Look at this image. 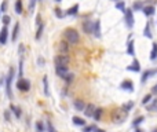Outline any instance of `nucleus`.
Instances as JSON below:
<instances>
[{"label":"nucleus","instance_id":"f257e3e1","mask_svg":"<svg viewBox=\"0 0 157 132\" xmlns=\"http://www.w3.org/2000/svg\"><path fill=\"white\" fill-rule=\"evenodd\" d=\"M14 77H15V69L14 68H10L8 69V74L6 76V95L8 96V99H13V80Z\"/></svg>","mask_w":157,"mask_h":132},{"label":"nucleus","instance_id":"f03ea898","mask_svg":"<svg viewBox=\"0 0 157 132\" xmlns=\"http://www.w3.org/2000/svg\"><path fill=\"white\" fill-rule=\"evenodd\" d=\"M63 36H65L66 41L69 44H77L79 40H80V35H79V32L76 30L75 28H68V29H65Z\"/></svg>","mask_w":157,"mask_h":132},{"label":"nucleus","instance_id":"7ed1b4c3","mask_svg":"<svg viewBox=\"0 0 157 132\" xmlns=\"http://www.w3.org/2000/svg\"><path fill=\"white\" fill-rule=\"evenodd\" d=\"M127 116H128V113H127L123 107H120V109H116L113 112L112 120H113V123H116V124H121V123H124L127 120Z\"/></svg>","mask_w":157,"mask_h":132},{"label":"nucleus","instance_id":"20e7f679","mask_svg":"<svg viewBox=\"0 0 157 132\" xmlns=\"http://www.w3.org/2000/svg\"><path fill=\"white\" fill-rule=\"evenodd\" d=\"M70 62L68 54H59L54 58V63H55V68H62V66H68Z\"/></svg>","mask_w":157,"mask_h":132},{"label":"nucleus","instance_id":"39448f33","mask_svg":"<svg viewBox=\"0 0 157 132\" xmlns=\"http://www.w3.org/2000/svg\"><path fill=\"white\" fill-rule=\"evenodd\" d=\"M17 88H18L19 91H22V92H26V91L31 89V83H29V80H26V79H18Z\"/></svg>","mask_w":157,"mask_h":132},{"label":"nucleus","instance_id":"423d86ee","mask_svg":"<svg viewBox=\"0 0 157 132\" xmlns=\"http://www.w3.org/2000/svg\"><path fill=\"white\" fill-rule=\"evenodd\" d=\"M124 18H126V25L131 29L134 26V14H132V10H126L124 11Z\"/></svg>","mask_w":157,"mask_h":132},{"label":"nucleus","instance_id":"0eeeda50","mask_svg":"<svg viewBox=\"0 0 157 132\" xmlns=\"http://www.w3.org/2000/svg\"><path fill=\"white\" fill-rule=\"evenodd\" d=\"M7 40H8V29H7V26H3L0 29V44L1 45L6 44Z\"/></svg>","mask_w":157,"mask_h":132},{"label":"nucleus","instance_id":"6e6552de","mask_svg":"<svg viewBox=\"0 0 157 132\" xmlns=\"http://www.w3.org/2000/svg\"><path fill=\"white\" fill-rule=\"evenodd\" d=\"M97 109H98V107L95 106V105H92V103H88L87 106H86V110H84V114H86L87 117H94L95 112H97Z\"/></svg>","mask_w":157,"mask_h":132},{"label":"nucleus","instance_id":"1a4fd4ad","mask_svg":"<svg viewBox=\"0 0 157 132\" xmlns=\"http://www.w3.org/2000/svg\"><path fill=\"white\" fill-rule=\"evenodd\" d=\"M120 88L124 89V91H128V92H132L134 91V84H132L131 80H124L120 84Z\"/></svg>","mask_w":157,"mask_h":132},{"label":"nucleus","instance_id":"9d476101","mask_svg":"<svg viewBox=\"0 0 157 132\" xmlns=\"http://www.w3.org/2000/svg\"><path fill=\"white\" fill-rule=\"evenodd\" d=\"M83 30L86 32V33H92L94 30V21H86V22H83Z\"/></svg>","mask_w":157,"mask_h":132},{"label":"nucleus","instance_id":"9b49d317","mask_svg":"<svg viewBox=\"0 0 157 132\" xmlns=\"http://www.w3.org/2000/svg\"><path fill=\"white\" fill-rule=\"evenodd\" d=\"M127 70H130V72H141V65H139V61L138 59H134L132 63L130 66H127Z\"/></svg>","mask_w":157,"mask_h":132},{"label":"nucleus","instance_id":"f8f14e48","mask_svg":"<svg viewBox=\"0 0 157 132\" xmlns=\"http://www.w3.org/2000/svg\"><path fill=\"white\" fill-rule=\"evenodd\" d=\"M58 50H59V54H68L69 52V43L68 41L58 43Z\"/></svg>","mask_w":157,"mask_h":132},{"label":"nucleus","instance_id":"ddd939ff","mask_svg":"<svg viewBox=\"0 0 157 132\" xmlns=\"http://www.w3.org/2000/svg\"><path fill=\"white\" fill-rule=\"evenodd\" d=\"M73 106H75L76 110H79V112H84L87 105H86L82 99H75V101H73Z\"/></svg>","mask_w":157,"mask_h":132},{"label":"nucleus","instance_id":"4468645a","mask_svg":"<svg viewBox=\"0 0 157 132\" xmlns=\"http://www.w3.org/2000/svg\"><path fill=\"white\" fill-rule=\"evenodd\" d=\"M157 74V69H150V70H146V72H143V74H142V79H141V81L145 83L147 79H150L152 76Z\"/></svg>","mask_w":157,"mask_h":132},{"label":"nucleus","instance_id":"2eb2a0df","mask_svg":"<svg viewBox=\"0 0 157 132\" xmlns=\"http://www.w3.org/2000/svg\"><path fill=\"white\" fill-rule=\"evenodd\" d=\"M92 35L98 39L101 37V21L99 19L94 21V30H92Z\"/></svg>","mask_w":157,"mask_h":132},{"label":"nucleus","instance_id":"dca6fc26","mask_svg":"<svg viewBox=\"0 0 157 132\" xmlns=\"http://www.w3.org/2000/svg\"><path fill=\"white\" fill-rule=\"evenodd\" d=\"M19 30H21V26H19V22H17V24L14 25V29H13L11 41H17V39H18V35H19Z\"/></svg>","mask_w":157,"mask_h":132},{"label":"nucleus","instance_id":"f3484780","mask_svg":"<svg viewBox=\"0 0 157 132\" xmlns=\"http://www.w3.org/2000/svg\"><path fill=\"white\" fill-rule=\"evenodd\" d=\"M55 72L59 77H63L69 73V69H68V66H62V68H55Z\"/></svg>","mask_w":157,"mask_h":132},{"label":"nucleus","instance_id":"a211bd4d","mask_svg":"<svg viewBox=\"0 0 157 132\" xmlns=\"http://www.w3.org/2000/svg\"><path fill=\"white\" fill-rule=\"evenodd\" d=\"M43 91H44V95H50V87H48V79L47 76H43Z\"/></svg>","mask_w":157,"mask_h":132},{"label":"nucleus","instance_id":"6ab92c4d","mask_svg":"<svg viewBox=\"0 0 157 132\" xmlns=\"http://www.w3.org/2000/svg\"><path fill=\"white\" fill-rule=\"evenodd\" d=\"M72 121H73V124H75V125L86 127V120L82 118V117H77V116H75V117L72 118Z\"/></svg>","mask_w":157,"mask_h":132},{"label":"nucleus","instance_id":"aec40b11","mask_svg":"<svg viewBox=\"0 0 157 132\" xmlns=\"http://www.w3.org/2000/svg\"><path fill=\"white\" fill-rule=\"evenodd\" d=\"M10 110H11V113L17 117V118H19L21 116H22V112H21V109H19L18 106H15V105H11L10 106Z\"/></svg>","mask_w":157,"mask_h":132},{"label":"nucleus","instance_id":"412c9836","mask_svg":"<svg viewBox=\"0 0 157 132\" xmlns=\"http://www.w3.org/2000/svg\"><path fill=\"white\" fill-rule=\"evenodd\" d=\"M143 14L146 15V17H150V15H153L154 14V11H156V8L153 6H146V7H143Z\"/></svg>","mask_w":157,"mask_h":132},{"label":"nucleus","instance_id":"4be33fe9","mask_svg":"<svg viewBox=\"0 0 157 132\" xmlns=\"http://www.w3.org/2000/svg\"><path fill=\"white\" fill-rule=\"evenodd\" d=\"M77 13H79V4H75L66 10V15H77Z\"/></svg>","mask_w":157,"mask_h":132},{"label":"nucleus","instance_id":"5701e85b","mask_svg":"<svg viewBox=\"0 0 157 132\" xmlns=\"http://www.w3.org/2000/svg\"><path fill=\"white\" fill-rule=\"evenodd\" d=\"M14 10L17 14H22L24 11V6H22V0H17L15 1V6H14Z\"/></svg>","mask_w":157,"mask_h":132},{"label":"nucleus","instance_id":"b1692460","mask_svg":"<svg viewBox=\"0 0 157 132\" xmlns=\"http://www.w3.org/2000/svg\"><path fill=\"white\" fill-rule=\"evenodd\" d=\"M127 54L131 55V57L135 55V51H134V41H132V40H130L128 44H127Z\"/></svg>","mask_w":157,"mask_h":132},{"label":"nucleus","instance_id":"393cba45","mask_svg":"<svg viewBox=\"0 0 157 132\" xmlns=\"http://www.w3.org/2000/svg\"><path fill=\"white\" fill-rule=\"evenodd\" d=\"M157 58V43H153V47H152V51H150V59L154 61Z\"/></svg>","mask_w":157,"mask_h":132},{"label":"nucleus","instance_id":"a878e982","mask_svg":"<svg viewBox=\"0 0 157 132\" xmlns=\"http://www.w3.org/2000/svg\"><path fill=\"white\" fill-rule=\"evenodd\" d=\"M143 35L147 39H152V32H150V22H147L146 26H145V30H143Z\"/></svg>","mask_w":157,"mask_h":132},{"label":"nucleus","instance_id":"bb28decb","mask_svg":"<svg viewBox=\"0 0 157 132\" xmlns=\"http://www.w3.org/2000/svg\"><path fill=\"white\" fill-rule=\"evenodd\" d=\"M43 30H44V24H41L40 26H37V32H36V36H35V39H36V40H40V39H41Z\"/></svg>","mask_w":157,"mask_h":132},{"label":"nucleus","instance_id":"cd10ccee","mask_svg":"<svg viewBox=\"0 0 157 132\" xmlns=\"http://www.w3.org/2000/svg\"><path fill=\"white\" fill-rule=\"evenodd\" d=\"M54 14H55V17H57V18H63V17H65V15H66V13H63L62 10H61V8H54Z\"/></svg>","mask_w":157,"mask_h":132},{"label":"nucleus","instance_id":"c85d7f7f","mask_svg":"<svg viewBox=\"0 0 157 132\" xmlns=\"http://www.w3.org/2000/svg\"><path fill=\"white\" fill-rule=\"evenodd\" d=\"M10 22H11V17H10V15H7V14H4V15L1 17V24H3L4 26H7Z\"/></svg>","mask_w":157,"mask_h":132},{"label":"nucleus","instance_id":"c756f323","mask_svg":"<svg viewBox=\"0 0 157 132\" xmlns=\"http://www.w3.org/2000/svg\"><path fill=\"white\" fill-rule=\"evenodd\" d=\"M143 120H145L143 116H141V117H137V118L134 120V123H132V127H135V128H137L139 124H142V123H143Z\"/></svg>","mask_w":157,"mask_h":132},{"label":"nucleus","instance_id":"7c9ffc66","mask_svg":"<svg viewBox=\"0 0 157 132\" xmlns=\"http://www.w3.org/2000/svg\"><path fill=\"white\" fill-rule=\"evenodd\" d=\"M116 8H117V10H120V11H123V13H124V11L127 10V8H126V4H124V1H123V0L116 3Z\"/></svg>","mask_w":157,"mask_h":132},{"label":"nucleus","instance_id":"2f4dec72","mask_svg":"<svg viewBox=\"0 0 157 132\" xmlns=\"http://www.w3.org/2000/svg\"><path fill=\"white\" fill-rule=\"evenodd\" d=\"M123 109H124V110H126L127 113H128V112H130V110H131L132 107H134V102H127V103H124V105H123Z\"/></svg>","mask_w":157,"mask_h":132},{"label":"nucleus","instance_id":"473e14b6","mask_svg":"<svg viewBox=\"0 0 157 132\" xmlns=\"http://www.w3.org/2000/svg\"><path fill=\"white\" fill-rule=\"evenodd\" d=\"M62 79H63V80H65L66 83H72L73 80H75V74H72V73H68L66 76H63Z\"/></svg>","mask_w":157,"mask_h":132},{"label":"nucleus","instance_id":"72a5a7b5","mask_svg":"<svg viewBox=\"0 0 157 132\" xmlns=\"http://www.w3.org/2000/svg\"><path fill=\"white\" fill-rule=\"evenodd\" d=\"M3 116H4V120H6L7 123H10L11 121V110H4V113H3Z\"/></svg>","mask_w":157,"mask_h":132},{"label":"nucleus","instance_id":"f704fd0d","mask_svg":"<svg viewBox=\"0 0 157 132\" xmlns=\"http://www.w3.org/2000/svg\"><path fill=\"white\" fill-rule=\"evenodd\" d=\"M36 129H37V132H44L46 131L43 121H37V123H36Z\"/></svg>","mask_w":157,"mask_h":132},{"label":"nucleus","instance_id":"c9c22d12","mask_svg":"<svg viewBox=\"0 0 157 132\" xmlns=\"http://www.w3.org/2000/svg\"><path fill=\"white\" fill-rule=\"evenodd\" d=\"M102 109H97V112H95V114H94V120L95 121H99L101 120V117H102Z\"/></svg>","mask_w":157,"mask_h":132},{"label":"nucleus","instance_id":"e433bc0d","mask_svg":"<svg viewBox=\"0 0 157 132\" xmlns=\"http://www.w3.org/2000/svg\"><path fill=\"white\" fill-rule=\"evenodd\" d=\"M97 129V127L95 125H86L83 127V132H94Z\"/></svg>","mask_w":157,"mask_h":132},{"label":"nucleus","instance_id":"4c0bfd02","mask_svg":"<svg viewBox=\"0 0 157 132\" xmlns=\"http://www.w3.org/2000/svg\"><path fill=\"white\" fill-rule=\"evenodd\" d=\"M39 0H29V11L33 13V10H35V7H36V3H37Z\"/></svg>","mask_w":157,"mask_h":132},{"label":"nucleus","instance_id":"58836bf2","mask_svg":"<svg viewBox=\"0 0 157 132\" xmlns=\"http://www.w3.org/2000/svg\"><path fill=\"white\" fill-rule=\"evenodd\" d=\"M132 8H134V10H143V4H142L141 1H137V3H134Z\"/></svg>","mask_w":157,"mask_h":132},{"label":"nucleus","instance_id":"ea45409f","mask_svg":"<svg viewBox=\"0 0 157 132\" xmlns=\"http://www.w3.org/2000/svg\"><path fill=\"white\" fill-rule=\"evenodd\" d=\"M150 101H152V94H147V95H146V96L143 98V99H142V103H143V105H147V103H149Z\"/></svg>","mask_w":157,"mask_h":132},{"label":"nucleus","instance_id":"a19ab883","mask_svg":"<svg viewBox=\"0 0 157 132\" xmlns=\"http://www.w3.org/2000/svg\"><path fill=\"white\" fill-rule=\"evenodd\" d=\"M47 131H48V132H57V129H55V127L52 125V124H51L50 121L47 123Z\"/></svg>","mask_w":157,"mask_h":132},{"label":"nucleus","instance_id":"79ce46f5","mask_svg":"<svg viewBox=\"0 0 157 132\" xmlns=\"http://www.w3.org/2000/svg\"><path fill=\"white\" fill-rule=\"evenodd\" d=\"M24 52H25V45L24 44H19V48H18L19 57H24Z\"/></svg>","mask_w":157,"mask_h":132},{"label":"nucleus","instance_id":"37998d69","mask_svg":"<svg viewBox=\"0 0 157 132\" xmlns=\"http://www.w3.org/2000/svg\"><path fill=\"white\" fill-rule=\"evenodd\" d=\"M0 8H1V13H6V11H7V0H4V1L1 3Z\"/></svg>","mask_w":157,"mask_h":132},{"label":"nucleus","instance_id":"c03bdc74","mask_svg":"<svg viewBox=\"0 0 157 132\" xmlns=\"http://www.w3.org/2000/svg\"><path fill=\"white\" fill-rule=\"evenodd\" d=\"M37 65H39V66H44V65H46V59L39 57L37 58Z\"/></svg>","mask_w":157,"mask_h":132},{"label":"nucleus","instance_id":"a18cd8bd","mask_svg":"<svg viewBox=\"0 0 157 132\" xmlns=\"http://www.w3.org/2000/svg\"><path fill=\"white\" fill-rule=\"evenodd\" d=\"M152 92H153V94H157V84L154 85V87H153V89H152Z\"/></svg>","mask_w":157,"mask_h":132},{"label":"nucleus","instance_id":"49530a36","mask_svg":"<svg viewBox=\"0 0 157 132\" xmlns=\"http://www.w3.org/2000/svg\"><path fill=\"white\" fill-rule=\"evenodd\" d=\"M94 132H105V131H103V129H101V128H98V127H97V129H95Z\"/></svg>","mask_w":157,"mask_h":132},{"label":"nucleus","instance_id":"de8ad7c7","mask_svg":"<svg viewBox=\"0 0 157 132\" xmlns=\"http://www.w3.org/2000/svg\"><path fill=\"white\" fill-rule=\"evenodd\" d=\"M1 84H3V77L0 76V88H1Z\"/></svg>","mask_w":157,"mask_h":132},{"label":"nucleus","instance_id":"09e8293b","mask_svg":"<svg viewBox=\"0 0 157 132\" xmlns=\"http://www.w3.org/2000/svg\"><path fill=\"white\" fill-rule=\"evenodd\" d=\"M135 132H143V131H142V129H139V128H137V129H135Z\"/></svg>","mask_w":157,"mask_h":132},{"label":"nucleus","instance_id":"8fccbe9b","mask_svg":"<svg viewBox=\"0 0 157 132\" xmlns=\"http://www.w3.org/2000/svg\"><path fill=\"white\" fill-rule=\"evenodd\" d=\"M0 17H3V15H1V8H0Z\"/></svg>","mask_w":157,"mask_h":132},{"label":"nucleus","instance_id":"3c124183","mask_svg":"<svg viewBox=\"0 0 157 132\" xmlns=\"http://www.w3.org/2000/svg\"><path fill=\"white\" fill-rule=\"evenodd\" d=\"M55 1H58V3H61V1H62V0H55Z\"/></svg>","mask_w":157,"mask_h":132},{"label":"nucleus","instance_id":"603ef678","mask_svg":"<svg viewBox=\"0 0 157 132\" xmlns=\"http://www.w3.org/2000/svg\"><path fill=\"white\" fill-rule=\"evenodd\" d=\"M117 1H121V0H116V3H117Z\"/></svg>","mask_w":157,"mask_h":132},{"label":"nucleus","instance_id":"864d4df0","mask_svg":"<svg viewBox=\"0 0 157 132\" xmlns=\"http://www.w3.org/2000/svg\"><path fill=\"white\" fill-rule=\"evenodd\" d=\"M39 1H43V0H39Z\"/></svg>","mask_w":157,"mask_h":132}]
</instances>
